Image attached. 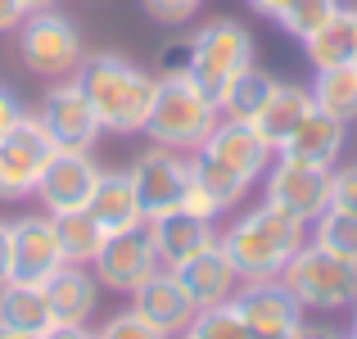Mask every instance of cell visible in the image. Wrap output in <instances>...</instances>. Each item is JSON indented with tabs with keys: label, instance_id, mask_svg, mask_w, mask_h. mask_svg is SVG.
I'll use <instances>...</instances> for the list:
<instances>
[{
	"label": "cell",
	"instance_id": "cell-19",
	"mask_svg": "<svg viewBox=\"0 0 357 339\" xmlns=\"http://www.w3.org/2000/svg\"><path fill=\"white\" fill-rule=\"evenodd\" d=\"M149 226V240H154V253L163 267H181L185 258H195L199 249H208L213 240H218V231H213V222L204 218H190V213H163V218L145 222Z\"/></svg>",
	"mask_w": 357,
	"mask_h": 339
},
{
	"label": "cell",
	"instance_id": "cell-15",
	"mask_svg": "<svg viewBox=\"0 0 357 339\" xmlns=\"http://www.w3.org/2000/svg\"><path fill=\"white\" fill-rule=\"evenodd\" d=\"M199 149L213 154V158H222L227 167H236L249 186L262 181V172H267L271 158H276V149L258 136V127H253V122H240V118H218V127L208 131V140H204Z\"/></svg>",
	"mask_w": 357,
	"mask_h": 339
},
{
	"label": "cell",
	"instance_id": "cell-16",
	"mask_svg": "<svg viewBox=\"0 0 357 339\" xmlns=\"http://www.w3.org/2000/svg\"><path fill=\"white\" fill-rule=\"evenodd\" d=\"M14 231V280L23 285H45L54 271L63 267L59 240H54V218H18L9 222Z\"/></svg>",
	"mask_w": 357,
	"mask_h": 339
},
{
	"label": "cell",
	"instance_id": "cell-22",
	"mask_svg": "<svg viewBox=\"0 0 357 339\" xmlns=\"http://www.w3.org/2000/svg\"><path fill=\"white\" fill-rule=\"evenodd\" d=\"M86 213H91L100 226H105V235L131 231V226L145 222V213H140V199H136V186H131L127 172H100L96 195H91Z\"/></svg>",
	"mask_w": 357,
	"mask_h": 339
},
{
	"label": "cell",
	"instance_id": "cell-13",
	"mask_svg": "<svg viewBox=\"0 0 357 339\" xmlns=\"http://www.w3.org/2000/svg\"><path fill=\"white\" fill-rule=\"evenodd\" d=\"M240 308L249 335H294L303 326V308L280 280H244L240 294H231Z\"/></svg>",
	"mask_w": 357,
	"mask_h": 339
},
{
	"label": "cell",
	"instance_id": "cell-31",
	"mask_svg": "<svg viewBox=\"0 0 357 339\" xmlns=\"http://www.w3.org/2000/svg\"><path fill=\"white\" fill-rule=\"evenodd\" d=\"M340 14V0H289L285 14L276 18L280 27H285L289 36H298V41H307L312 32H321L331 18Z\"/></svg>",
	"mask_w": 357,
	"mask_h": 339
},
{
	"label": "cell",
	"instance_id": "cell-8",
	"mask_svg": "<svg viewBox=\"0 0 357 339\" xmlns=\"http://www.w3.org/2000/svg\"><path fill=\"white\" fill-rule=\"evenodd\" d=\"M50 154H54V140L45 136V127L32 113H23L0 136V199H27L41 181Z\"/></svg>",
	"mask_w": 357,
	"mask_h": 339
},
{
	"label": "cell",
	"instance_id": "cell-30",
	"mask_svg": "<svg viewBox=\"0 0 357 339\" xmlns=\"http://www.w3.org/2000/svg\"><path fill=\"white\" fill-rule=\"evenodd\" d=\"M185 331H190L195 339H249V326H244L240 308L231 303V299L227 303H213V308H199Z\"/></svg>",
	"mask_w": 357,
	"mask_h": 339
},
{
	"label": "cell",
	"instance_id": "cell-18",
	"mask_svg": "<svg viewBox=\"0 0 357 339\" xmlns=\"http://www.w3.org/2000/svg\"><path fill=\"white\" fill-rule=\"evenodd\" d=\"M344 136H349V122L331 118V113H321L312 105V113L298 122L294 136H289L276 154L294 158V163H312V167H335L340 154H344Z\"/></svg>",
	"mask_w": 357,
	"mask_h": 339
},
{
	"label": "cell",
	"instance_id": "cell-9",
	"mask_svg": "<svg viewBox=\"0 0 357 339\" xmlns=\"http://www.w3.org/2000/svg\"><path fill=\"white\" fill-rule=\"evenodd\" d=\"M127 176H131V186H136L145 222H154V218H163V213L181 209V195H185V186H190V158H185L181 149L154 145L136 158V167H131Z\"/></svg>",
	"mask_w": 357,
	"mask_h": 339
},
{
	"label": "cell",
	"instance_id": "cell-33",
	"mask_svg": "<svg viewBox=\"0 0 357 339\" xmlns=\"http://www.w3.org/2000/svg\"><path fill=\"white\" fill-rule=\"evenodd\" d=\"M331 209L357 213V163L353 167H331Z\"/></svg>",
	"mask_w": 357,
	"mask_h": 339
},
{
	"label": "cell",
	"instance_id": "cell-3",
	"mask_svg": "<svg viewBox=\"0 0 357 339\" xmlns=\"http://www.w3.org/2000/svg\"><path fill=\"white\" fill-rule=\"evenodd\" d=\"M222 109L213 96H204L190 82V73H167L154 82V100H149L145 136L163 149H199L208 131L218 127Z\"/></svg>",
	"mask_w": 357,
	"mask_h": 339
},
{
	"label": "cell",
	"instance_id": "cell-1",
	"mask_svg": "<svg viewBox=\"0 0 357 339\" xmlns=\"http://www.w3.org/2000/svg\"><path fill=\"white\" fill-rule=\"evenodd\" d=\"M82 86V96L91 100L100 127L114 131V136H131V131H145L149 118V100H154V82L145 68H136L122 54H86L73 77Z\"/></svg>",
	"mask_w": 357,
	"mask_h": 339
},
{
	"label": "cell",
	"instance_id": "cell-26",
	"mask_svg": "<svg viewBox=\"0 0 357 339\" xmlns=\"http://www.w3.org/2000/svg\"><path fill=\"white\" fill-rule=\"evenodd\" d=\"M54 240H59L63 262L91 267V262L100 258V249H105L109 235H105V226L82 209V213H59V218H54Z\"/></svg>",
	"mask_w": 357,
	"mask_h": 339
},
{
	"label": "cell",
	"instance_id": "cell-37",
	"mask_svg": "<svg viewBox=\"0 0 357 339\" xmlns=\"http://www.w3.org/2000/svg\"><path fill=\"white\" fill-rule=\"evenodd\" d=\"M27 18L23 0H0V32H18V23Z\"/></svg>",
	"mask_w": 357,
	"mask_h": 339
},
{
	"label": "cell",
	"instance_id": "cell-12",
	"mask_svg": "<svg viewBox=\"0 0 357 339\" xmlns=\"http://www.w3.org/2000/svg\"><path fill=\"white\" fill-rule=\"evenodd\" d=\"M96 267V280L105 289H118V294H131L140 280H149L163 262L154 253V240H149V226H131V231H114L100 249V258L91 262Z\"/></svg>",
	"mask_w": 357,
	"mask_h": 339
},
{
	"label": "cell",
	"instance_id": "cell-11",
	"mask_svg": "<svg viewBox=\"0 0 357 339\" xmlns=\"http://www.w3.org/2000/svg\"><path fill=\"white\" fill-rule=\"evenodd\" d=\"M96 181H100V167L91 163V149H54L32 195L45 204L50 218H59V213L86 209L91 195H96Z\"/></svg>",
	"mask_w": 357,
	"mask_h": 339
},
{
	"label": "cell",
	"instance_id": "cell-35",
	"mask_svg": "<svg viewBox=\"0 0 357 339\" xmlns=\"http://www.w3.org/2000/svg\"><path fill=\"white\" fill-rule=\"evenodd\" d=\"M23 113H27V109H23V100H18L9 86H0V136H5V131L14 127L18 118H23Z\"/></svg>",
	"mask_w": 357,
	"mask_h": 339
},
{
	"label": "cell",
	"instance_id": "cell-36",
	"mask_svg": "<svg viewBox=\"0 0 357 339\" xmlns=\"http://www.w3.org/2000/svg\"><path fill=\"white\" fill-rule=\"evenodd\" d=\"M14 280V231L9 222H0V285Z\"/></svg>",
	"mask_w": 357,
	"mask_h": 339
},
{
	"label": "cell",
	"instance_id": "cell-21",
	"mask_svg": "<svg viewBox=\"0 0 357 339\" xmlns=\"http://www.w3.org/2000/svg\"><path fill=\"white\" fill-rule=\"evenodd\" d=\"M312 113V91L303 86H289V82H276L271 86V96L262 100V109L253 113V127H258V136L267 140L271 149H280L289 136H294V127Z\"/></svg>",
	"mask_w": 357,
	"mask_h": 339
},
{
	"label": "cell",
	"instance_id": "cell-4",
	"mask_svg": "<svg viewBox=\"0 0 357 339\" xmlns=\"http://www.w3.org/2000/svg\"><path fill=\"white\" fill-rule=\"evenodd\" d=\"M276 280L298 299V308H312V312H340L357 303V262L335 258L312 240L280 267Z\"/></svg>",
	"mask_w": 357,
	"mask_h": 339
},
{
	"label": "cell",
	"instance_id": "cell-29",
	"mask_svg": "<svg viewBox=\"0 0 357 339\" xmlns=\"http://www.w3.org/2000/svg\"><path fill=\"white\" fill-rule=\"evenodd\" d=\"M312 226H317V240H312V244H321V249H326V253H335V258L357 262V213L326 209Z\"/></svg>",
	"mask_w": 357,
	"mask_h": 339
},
{
	"label": "cell",
	"instance_id": "cell-14",
	"mask_svg": "<svg viewBox=\"0 0 357 339\" xmlns=\"http://www.w3.org/2000/svg\"><path fill=\"white\" fill-rule=\"evenodd\" d=\"M131 312H140L154 331H163L167 339L172 335H181L185 326L195 322V299L185 294V285L176 280V271H167V267H158L149 280H140L136 289H131Z\"/></svg>",
	"mask_w": 357,
	"mask_h": 339
},
{
	"label": "cell",
	"instance_id": "cell-5",
	"mask_svg": "<svg viewBox=\"0 0 357 339\" xmlns=\"http://www.w3.org/2000/svg\"><path fill=\"white\" fill-rule=\"evenodd\" d=\"M18 59L36 77L63 82V77H77L82 59H86V41H82L77 23L63 18L59 9H36L18 23Z\"/></svg>",
	"mask_w": 357,
	"mask_h": 339
},
{
	"label": "cell",
	"instance_id": "cell-41",
	"mask_svg": "<svg viewBox=\"0 0 357 339\" xmlns=\"http://www.w3.org/2000/svg\"><path fill=\"white\" fill-rule=\"evenodd\" d=\"M27 14H36V9H54V0H23Z\"/></svg>",
	"mask_w": 357,
	"mask_h": 339
},
{
	"label": "cell",
	"instance_id": "cell-46",
	"mask_svg": "<svg viewBox=\"0 0 357 339\" xmlns=\"http://www.w3.org/2000/svg\"><path fill=\"white\" fill-rule=\"evenodd\" d=\"M344 339H353V335H344Z\"/></svg>",
	"mask_w": 357,
	"mask_h": 339
},
{
	"label": "cell",
	"instance_id": "cell-23",
	"mask_svg": "<svg viewBox=\"0 0 357 339\" xmlns=\"http://www.w3.org/2000/svg\"><path fill=\"white\" fill-rule=\"evenodd\" d=\"M303 50H307V63H312L317 73L340 68V63H357V9L340 5V14H335L321 32H312L303 41Z\"/></svg>",
	"mask_w": 357,
	"mask_h": 339
},
{
	"label": "cell",
	"instance_id": "cell-34",
	"mask_svg": "<svg viewBox=\"0 0 357 339\" xmlns=\"http://www.w3.org/2000/svg\"><path fill=\"white\" fill-rule=\"evenodd\" d=\"M199 5L204 0H145V14L158 18V23H185Z\"/></svg>",
	"mask_w": 357,
	"mask_h": 339
},
{
	"label": "cell",
	"instance_id": "cell-24",
	"mask_svg": "<svg viewBox=\"0 0 357 339\" xmlns=\"http://www.w3.org/2000/svg\"><path fill=\"white\" fill-rule=\"evenodd\" d=\"M54 317L50 303H45V289L41 285H23V280H9L0 285V331H50Z\"/></svg>",
	"mask_w": 357,
	"mask_h": 339
},
{
	"label": "cell",
	"instance_id": "cell-39",
	"mask_svg": "<svg viewBox=\"0 0 357 339\" xmlns=\"http://www.w3.org/2000/svg\"><path fill=\"white\" fill-rule=\"evenodd\" d=\"M249 5L258 9V14H267V18H280V14H285V5H289V0H249Z\"/></svg>",
	"mask_w": 357,
	"mask_h": 339
},
{
	"label": "cell",
	"instance_id": "cell-45",
	"mask_svg": "<svg viewBox=\"0 0 357 339\" xmlns=\"http://www.w3.org/2000/svg\"><path fill=\"white\" fill-rule=\"evenodd\" d=\"M176 339H195V335H190V331H181V335H176Z\"/></svg>",
	"mask_w": 357,
	"mask_h": 339
},
{
	"label": "cell",
	"instance_id": "cell-25",
	"mask_svg": "<svg viewBox=\"0 0 357 339\" xmlns=\"http://www.w3.org/2000/svg\"><path fill=\"white\" fill-rule=\"evenodd\" d=\"M190 186H199V190L218 204V213H231L244 199V190H249V181H244L236 167H227L222 158L204 154V149L190 154Z\"/></svg>",
	"mask_w": 357,
	"mask_h": 339
},
{
	"label": "cell",
	"instance_id": "cell-42",
	"mask_svg": "<svg viewBox=\"0 0 357 339\" xmlns=\"http://www.w3.org/2000/svg\"><path fill=\"white\" fill-rule=\"evenodd\" d=\"M0 339H41V335H32V331H0Z\"/></svg>",
	"mask_w": 357,
	"mask_h": 339
},
{
	"label": "cell",
	"instance_id": "cell-20",
	"mask_svg": "<svg viewBox=\"0 0 357 339\" xmlns=\"http://www.w3.org/2000/svg\"><path fill=\"white\" fill-rule=\"evenodd\" d=\"M41 289H45V303H50V317L68 326H86L100 303V280L86 267H77V262H63Z\"/></svg>",
	"mask_w": 357,
	"mask_h": 339
},
{
	"label": "cell",
	"instance_id": "cell-6",
	"mask_svg": "<svg viewBox=\"0 0 357 339\" xmlns=\"http://www.w3.org/2000/svg\"><path fill=\"white\" fill-rule=\"evenodd\" d=\"M185 50H190V59H185L190 82L213 100L222 96V86H227L236 73L253 68V36L236 18H213L208 27H199V32L190 36Z\"/></svg>",
	"mask_w": 357,
	"mask_h": 339
},
{
	"label": "cell",
	"instance_id": "cell-10",
	"mask_svg": "<svg viewBox=\"0 0 357 339\" xmlns=\"http://www.w3.org/2000/svg\"><path fill=\"white\" fill-rule=\"evenodd\" d=\"M36 122L45 127V136L54 140V149H91L100 140V118L96 109H91V100L82 96V86L73 77L54 82L50 91H45L41 109H36Z\"/></svg>",
	"mask_w": 357,
	"mask_h": 339
},
{
	"label": "cell",
	"instance_id": "cell-28",
	"mask_svg": "<svg viewBox=\"0 0 357 339\" xmlns=\"http://www.w3.org/2000/svg\"><path fill=\"white\" fill-rule=\"evenodd\" d=\"M271 86H276V77H267L262 68H244V73H236V77L222 86V96H218L222 118L253 122V113L262 109V100L271 96Z\"/></svg>",
	"mask_w": 357,
	"mask_h": 339
},
{
	"label": "cell",
	"instance_id": "cell-43",
	"mask_svg": "<svg viewBox=\"0 0 357 339\" xmlns=\"http://www.w3.org/2000/svg\"><path fill=\"white\" fill-rule=\"evenodd\" d=\"M298 335V331H294ZM294 335H249V339H294Z\"/></svg>",
	"mask_w": 357,
	"mask_h": 339
},
{
	"label": "cell",
	"instance_id": "cell-32",
	"mask_svg": "<svg viewBox=\"0 0 357 339\" xmlns=\"http://www.w3.org/2000/svg\"><path fill=\"white\" fill-rule=\"evenodd\" d=\"M96 339H167V335H163V331H154V326H149L140 312H131V308H127V312L109 317V322L100 326V335H96Z\"/></svg>",
	"mask_w": 357,
	"mask_h": 339
},
{
	"label": "cell",
	"instance_id": "cell-38",
	"mask_svg": "<svg viewBox=\"0 0 357 339\" xmlns=\"http://www.w3.org/2000/svg\"><path fill=\"white\" fill-rule=\"evenodd\" d=\"M41 339H96L86 326H68V322H54L50 331H41Z\"/></svg>",
	"mask_w": 357,
	"mask_h": 339
},
{
	"label": "cell",
	"instance_id": "cell-44",
	"mask_svg": "<svg viewBox=\"0 0 357 339\" xmlns=\"http://www.w3.org/2000/svg\"><path fill=\"white\" fill-rule=\"evenodd\" d=\"M353 339H357V308H353Z\"/></svg>",
	"mask_w": 357,
	"mask_h": 339
},
{
	"label": "cell",
	"instance_id": "cell-2",
	"mask_svg": "<svg viewBox=\"0 0 357 339\" xmlns=\"http://www.w3.org/2000/svg\"><path fill=\"white\" fill-rule=\"evenodd\" d=\"M303 244H307V222L289 218V213L271 209V204L244 213V218L231 222V231L222 235V249H227V258H231V267H236L240 280H276L280 267H285Z\"/></svg>",
	"mask_w": 357,
	"mask_h": 339
},
{
	"label": "cell",
	"instance_id": "cell-17",
	"mask_svg": "<svg viewBox=\"0 0 357 339\" xmlns=\"http://www.w3.org/2000/svg\"><path fill=\"white\" fill-rule=\"evenodd\" d=\"M167 271H176V280H181L185 294L195 299V308L227 303V299L236 294V285H240V276H236V267H231L222 240H213L208 249H199L195 258H185L181 267H167Z\"/></svg>",
	"mask_w": 357,
	"mask_h": 339
},
{
	"label": "cell",
	"instance_id": "cell-7",
	"mask_svg": "<svg viewBox=\"0 0 357 339\" xmlns=\"http://www.w3.org/2000/svg\"><path fill=\"white\" fill-rule=\"evenodd\" d=\"M262 190H267L271 209L289 213V218L307 222L312 226L321 218L326 209H331V167H312V163H294V158H271V167L262 172Z\"/></svg>",
	"mask_w": 357,
	"mask_h": 339
},
{
	"label": "cell",
	"instance_id": "cell-40",
	"mask_svg": "<svg viewBox=\"0 0 357 339\" xmlns=\"http://www.w3.org/2000/svg\"><path fill=\"white\" fill-rule=\"evenodd\" d=\"M294 339H344V335H335V331H303V326H298Z\"/></svg>",
	"mask_w": 357,
	"mask_h": 339
},
{
	"label": "cell",
	"instance_id": "cell-27",
	"mask_svg": "<svg viewBox=\"0 0 357 339\" xmlns=\"http://www.w3.org/2000/svg\"><path fill=\"white\" fill-rule=\"evenodd\" d=\"M312 105L340 122L357 118V63H340V68H321L312 86Z\"/></svg>",
	"mask_w": 357,
	"mask_h": 339
}]
</instances>
